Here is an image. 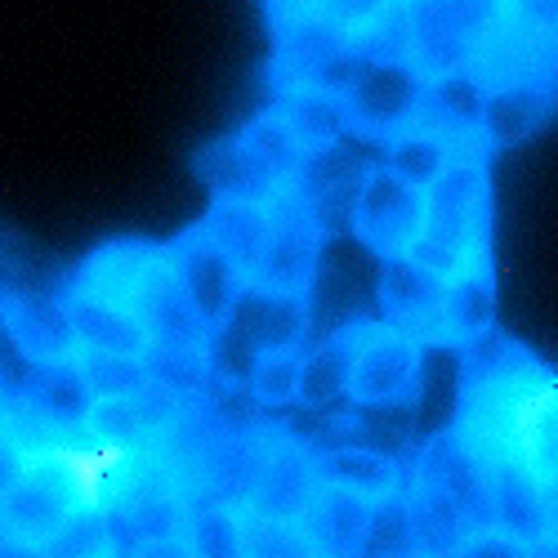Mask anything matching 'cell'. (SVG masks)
I'll use <instances>...</instances> for the list:
<instances>
[{
    "label": "cell",
    "mask_w": 558,
    "mask_h": 558,
    "mask_svg": "<svg viewBox=\"0 0 558 558\" xmlns=\"http://www.w3.org/2000/svg\"><path fill=\"white\" fill-rule=\"evenodd\" d=\"M407 259L451 277L470 264H492V183L487 157H456L425 193V228Z\"/></svg>",
    "instance_id": "obj_1"
},
{
    "label": "cell",
    "mask_w": 558,
    "mask_h": 558,
    "mask_svg": "<svg viewBox=\"0 0 558 558\" xmlns=\"http://www.w3.org/2000/svg\"><path fill=\"white\" fill-rule=\"evenodd\" d=\"M407 68L425 85L470 72L478 40L496 27L500 0H402Z\"/></svg>",
    "instance_id": "obj_2"
},
{
    "label": "cell",
    "mask_w": 558,
    "mask_h": 558,
    "mask_svg": "<svg viewBox=\"0 0 558 558\" xmlns=\"http://www.w3.org/2000/svg\"><path fill=\"white\" fill-rule=\"evenodd\" d=\"M72 519H81V500L72 487L68 464L54 456L23 464V474L0 500V541L23 545V549H45Z\"/></svg>",
    "instance_id": "obj_3"
},
{
    "label": "cell",
    "mask_w": 558,
    "mask_h": 558,
    "mask_svg": "<svg viewBox=\"0 0 558 558\" xmlns=\"http://www.w3.org/2000/svg\"><path fill=\"white\" fill-rule=\"evenodd\" d=\"M425 104V81L407 63H362L353 81L340 89L344 130L366 144H393L398 134L415 130Z\"/></svg>",
    "instance_id": "obj_4"
},
{
    "label": "cell",
    "mask_w": 558,
    "mask_h": 558,
    "mask_svg": "<svg viewBox=\"0 0 558 558\" xmlns=\"http://www.w3.org/2000/svg\"><path fill=\"white\" fill-rule=\"evenodd\" d=\"M362 63L366 59H357L353 36H344L331 19H322V14L295 19L287 27H272V72H268L272 89L317 85V89L340 95Z\"/></svg>",
    "instance_id": "obj_5"
},
{
    "label": "cell",
    "mask_w": 558,
    "mask_h": 558,
    "mask_svg": "<svg viewBox=\"0 0 558 558\" xmlns=\"http://www.w3.org/2000/svg\"><path fill=\"white\" fill-rule=\"evenodd\" d=\"M268 206H272V238H268L264 264L251 287L272 291V295H291V300H308L327 228H322L313 202L300 189H282Z\"/></svg>",
    "instance_id": "obj_6"
},
{
    "label": "cell",
    "mask_w": 558,
    "mask_h": 558,
    "mask_svg": "<svg viewBox=\"0 0 558 558\" xmlns=\"http://www.w3.org/2000/svg\"><path fill=\"white\" fill-rule=\"evenodd\" d=\"M425 357L429 349L421 340H411L393 327H385L380 317H371L366 340L353 362L349 380V402L357 411H398L421 398L425 385Z\"/></svg>",
    "instance_id": "obj_7"
},
{
    "label": "cell",
    "mask_w": 558,
    "mask_h": 558,
    "mask_svg": "<svg viewBox=\"0 0 558 558\" xmlns=\"http://www.w3.org/2000/svg\"><path fill=\"white\" fill-rule=\"evenodd\" d=\"M353 238L380 259H402L425 228V193L407 189L385 166H366L349 197Z\"/></svg>",
    "instance_id": "obj_8"
},
{
    "label": "cell",
    "mask_w": 558,
    "mask_h": 558,
    "mask_svg": "<svg viewBox=\"0 0 558 558\" xmlns=\"http://www.w3.org/2000/svg\"><path fill=\"white\" fill-rule=\"evenodd\" d=\"M0 327H5L10 349H19L27 366H54L81 357L72 317L63 308V291L0 277Z\"/></svg>",
    "instance_id": "obj_9"
},
{
    "label": "cell",
    "mask_w": 558,
    "mask_h": 558,
    "mask_svg": "<svg viewBox=\"0 0 558 558\" xmlns=\"http://www.w3.org/2000/svg\"><path fill=\"white\" fill-rule=\"evenodd\" d=\"M304 336H308V300H291V295H272V291L246 287L242 300L232 304L228 322L210 336V344L215 349L228 344V353L242 357V376H246L259 353L304 349Z\"/></svg>",
    "instance_id": "obj_10"
},
{
    "label": "cell",
    "mask_w": 558,
    "mask_h": 558,
    "mask_svg": "<svg viewBox=\"0 0 558 558\" xmlns=\"http://www.w3.org/2000/svg\"><path fill=\"white\" fill-rule=\"evenodd\" d=\"M509 464L527 470L541 487H558V371L545 362L523 380L509 421Z\"/></svg>",
    "instance_id": "obj_11"
},
{
    "label": "cell",
    "mask_w": 558,
    "mask_h": 558,
    "mask_svg": "<svg viewBox=\"0 0 558 558\" xmlns=\"http://www.w3.org/2000/svg\"><path fill=\"white\" fill-rule=\"evenodd\" d=\"M442 300H447V277L429 272L415 259H380V282H376V304L380 322L425 349H438V327H442Z\"/></svg>",
    "instance_id": "obj_12"
},
{
    "label": "cell",
    "mask_w": 558,
    "mask_h": 558,
    "mask_svg": "<svg viewBox=\"0 0 558 558\" xmlns=\"http://www.w3.org/2000/svg\"><path fill=\"white\" fill-rule=\"evenodd\" d=\"M317 487H322V478H317L308 442L295 434H282V429H268V456H264V470H259L246 514L272 519V523H300Z\"/></svg>",
    "instance_id": "obj_13"
},
{
    "label": "cell",
    "mask_w": 558,
    "mask_h": 558,
    "mask_svg": "<svg viewBox=\"0 0 558 558\" xmlns=\"http://www.w3.org/2000/svg\"><path fill=\"white\" fill-rule=\"evenodd\" d=\"M166 259H170V268L179 277V287L189 291L193 308L202 313V322H206L210 331H219L223 322H228V313H232V304L242 300L246 277L232 268L223 259V251L210 246L197 228L179 232L174 242H166Z\"/></svg>",
    "instance_id": "obj_14"
},
{
    "label": "cell",
    "mask_w": 558,
    "mask_h": 558,
    "mask_svg": "<svg viewBox=\"0 0 558 558\" xmlns=\"http://www.w3.org/2000/svg\"><path fill=\"white\" fill-rule=\"evenodd\" d=\"M558 108V85L554 81H514L483 95V117H478V138L483 153L509 148L532 138Z\"/></svg>",
    "instance_id": "obj_15"
},
{
    "label": "cell",
    "mask_w": 558,
    "mask_h": 558,
    "mask_svg": "<svg viewBox=\"0 0 558 558\" xmlns=\"http://www.w3.org/2000/svg\"><path fill=\"white\" fill-rule=\"evenodd\" d=\"M371 317H353L344 327H336L317 349H304V371H300V407L304 411H331L349 402V380L353 362L366 340Z\"/></svg>",
    "instance_id": "obj_16"
},
{
    "label": "cell",
    "mask_w": 558,
    "mask_h": 558,
    "mask_svg": "<svg viewBox=\"0 0 558 558\" xmlns=\"http://www.w3.org/2000/svg\"><path fill=\"white\" fill-rule=\"evenodd\" d=\"M487 500L496 532L532 549L549 536V487H541L519 464H487Z\"/></svg>",
    "instance_id": "obj_17"
},
{
    "label": "cell",
    "mask_w": 558,
    "mask_h": 558,
    "mask_svg": "<svg viewBox=\"0 0 558 558\" xmlns=\"http://www.w3.org/2000/svg\"><path fill=\"white\" fill-rule=\"evenodd\" d=\"M197 232L223 251V259L246 277V287L255 282V272L264 264L268 238H272V206L268 202H215Z\"/></svg>",
    "instance_id": "obj_18"
},
{
    "label": "cell",
    "mask_w": 558,
    "mask_h": 558,
    "mask_svg": "<svg viewBox=\"0 0 558 558\" xmlns=\"http://www.w3.org/2000/svg\"><path fill=\"white\" fill-rule=\"evenodd\" d=\"M366 527H371V500L340 492V487H327V483L317 487L313 505L300 519V532L308 536L317 558H362Z\"/></svg>",
    "instance_id": "obj_19"
},
{
    "label": "cell",
    "mask_w": 558,
    "mask_h": 558,
    "mask_svg": "<svg viewBox=\"0 0 558 558\" xmlns=\"http://www.w3.org/2000/svg\"><path fill=\"white\" fill-rule=\"evenodd\" d=\"M308 451L322 483L353 492L371 505L407 487V470L393 451H376V447H308Z\"/></svg>",
    "instance_id": "obj_20"
},
{
    "label": "cell",
    "mask_w": 558,
    "mask_h": 558,
    "mask_svg": "<svg viewBox=\"0 0 558 558\" xmlns=\"http://www.w3.org/2000/svg\"><path fill=\"white\" fill-rule=\"evenodd\" d=\"M496 322V272L492 264H470L447 282L442 300V327L438 349H470L483 336H492Z\"/></svg>",
    "instance_id": "obj_21"
},
{
    "label": "cell",
    "mask_w": 558,
    "mask_h": 558,
    "mask_svg": "<svg viewBox=\"0 0 558 558\" xmlns=\"http://www.w3.org/2000/svg\"><path fill=\"white\" fill-rule=\"evenodd\" d=\"M63 308L72 317V331H76V344L89 349V353H134L144 357L148 353V331L138 327V317L117 308V304H104L95 295L76 291L72 282L63 287Z\"/></svg>",
    "instance_id": "obj_22"
},
{
    "label": "cell",
    "mask_w": 558,
    "mask_h": 558,
    "mask_svg": "<svg viewBox=\"0 0 558 558\" xmlns=\"http://www.w3.org/2000/svg\"><path fill=\"white\" fill-rule=\"evenodd\" d=\"M197 174L206 179L215 202H272L277 193H282V183L251 157V148L238 134L202 148L197 153Z\"/></svg>",
    "instance_id": "obj_23"
},
{
    "label": "cell",
    "mask_w": 558,
    "mask_h": 558,
    "mask_svg": "<svg viewBox=\"0 0 558 558\" xmlns=\"http://www.w3.org/2000/svg\"><path fill=\"white\" fill-rule=\"evenodd\" d=\"M272 112L295 130V138L304 144L308 157H322V153L340 148V138L349 134L344 130L340 95H331V89H317V85H282V89H272Z\"/></svg>",
    "instance_id": "obj_24"
},
{
    "label": "cell",
    "mask_w": 558,
    "mask_h": 558,
    "mask_svg": "<svg viewBox=\"0 0 558 558\" xmlns=\"http://www.w3.org/2000/svg\"><path fill=\"white\" fill-rule=\"evenodd\" d=\"M407 519H411L415 558H451L478 532L451 500H442L438 492H429L421 483H407Z\"/></svg>",
    "instance_id": "obj_25"
},
{
    "label": "cell",
    "mask_w": 558,
    "mask_h": 558,
    "mask_svg": "<svg viewBox=\"0 0 558 558\" xmlns=\"http://www.w3.org/2000/svg\"><path fill=\"white\" fill-rule=\"evenodd\" d=\"M36 411H45L59 429H81L89 407H95V398H89L85 389V376L76 362H54V366H27L23 376V389H19Z\"/></svg>",
    "instance_id": "obj_26"
},
{
    "label": "cell",
    "mask_w": 558,
    "mask_h": 558,
    "mask_svg": "<svg viewBox=\"0 0 558 558\" xmlns=\"http://www.w3.org/2000/svg\"><path fill=\"white\" fill-rule=\"evenodd\" d=\"M238 138L251 148V157H255L277 183H282V189H300V179H304V170H308L313 157L304 153V144L295 138V130H291L282 117H277L272 108H264Z\"/></svg>",
    "instance_id": "obj_27"
},
{
    "label": "cell",
    "mask_w": 558,
    "mask_h": 558,
    "mask_svg": "<svg viewBox=\"0 0 558 558\" xmlns=\"http://www.w3.org/2000/svg\"><path fill=\"white\" fill-rule=\"evenodd\" d=\"M85 434L95 442H104V447H112V451H125V456H157L161 451L157 434L148 429L144 411H138L134 398H104V402H95V407H89V415H85Z\"/></svg>",
    "instance_id": "obj_28"
},
{
    "label": "cell",
    "mask_w": 558,
    "mask_h": 558,
    "mask_svg": "<svg viewBox=\"0 0 558 558\" xmlns=\"http://www.w3.org/2000/svg\"><path fill=\"white\" fill-rule=\"evenodd\" d=\"M456 161V153L442 144L438 134H429V130H407V134H398L393 144L385 148V170L389 174H398L407 189H415V193H429L434 183L447 174V166Z\"/></svg>",
    "instance_id": "obj_29"
},
{
    "label": "cell",
    "mask_w": 558,
    "mask_h": 558,
    "mask_svg": "<svg viewBox=\"0 0 558 558\" xmlns=\"http://www.w3.org/2000/svg\"><path fill=\"white\" fill-rule=\"evenodd\" d=\"M76 366H81L85 389H89L95 402H104V398H138L153 385L148 362L134 357V353H89V349H81Z\"/></svg>",
    "instance_id": "obj_30"
},
{
    "label": "cell",
    "mask_w": 558,
    "mask_h": 558,
    "mask_svg": "<svg viewBox=\"0 0 558 558\" xmlns=\"http://www.w3.org/2000/svg\"><path fill=\"white\" fill-rule=\"evenodd\" d=\"M300 371H304V349H282V353H259L246 371V393L255 407H295L300 402Z\"/></svg>",
    "instance_id": "obj_31"
},
{
    "label": "cell",
    "mask_w": 558,
    "mask_h": 558,
    "mask_svg": "<svg viewBox=\"0 0 558 558\" xmlns=\"http://www.w3.org/2000/svg\"><path fill=\"white\" fill-rule=\"evenodd\" d=\"M238 527H242L246 558H317L300 523H272V519H255L246 509H238Z\"/></svg>",
    "instance_id": "obj_32"
},
{
    "label": "cell",
    "mask_w": 558,
    "mask_h": 558,
    "mask_svg": "<svg viewBox=\"0 0 558 558\" xmlns=\"http://www.w3.org/2000/svg\"><path fill=\"white\" fill-rule=\"evenodd\" d=\"M189 541L197 558H246L242 549V527H238V509H193Z\"/></svg>",
    "instance_id": "obj_33"
},
{
    "label": "cell",
    "mask_w": 558,
    "mask_h": 558,
    "mask_svg": "<svg viewBox=\"0 0 558 558\" xmlns=\"http://www.w3.org/2000/svg\"><path fill=\"white\" fill-rule=\"evenodd\" d=\"M500 23L527 36L558 40V0H500Z\"/></svg>",
    "instance_id": "obj_34"
},
{
    "label": "cell",
    "mask_w": 558,
    "mask_h": 558,
    "mask_svg": "<svg viewBox=\"0 0 558 558\" xmlns=\"http://www.w3.org/2000/svg\"><path fill=\"white\" fill-rule=\"evenodd\" d=\"M398 0H322V19H331L344 36H362L371 23H380Z\"/></svg>",
    "instance_id": "obj_35"
},
{
    "label": "cell",
    "mask_w": 558,
    "mask_h": 558,
    "mask_svg": "<svg viewBox=\"0 0 558 558\" xmlns=\"http://www.w3.org/2000/svg\"><path fill=\"white\" fill-rule=\"evenodd\" d=\"M451 558H532V545L505 536V532H496V527H478Z\"/></svg>",
    "instance_id": "obj_36"
},
{
    "label": "cell",
    "mask_w": 558,
    "mask_h": 558,
    "mask_svg": "<svg viewBox=\"0 0 558 558\" xmlns=\"http://www.w3.org/2000/svg\"><path fill=\"white\" fill-rule=\"evenodd\" d=\"M130 558H197L193 554V541L189 532L183 536H161V541H144V545H134Z\"/></svg>",
    "instance_id": "obj_37"
},
{
    "label": "cell",
    "mask_w": 558,
    "mask_h": 558,
    "mask_svg": "<svg viewBox=\"0 0 558 558\" xmlns=\"http://www.w3.org/2000/svg\"><path fill=\"white\" fill-rule=\"evenodd\" d=\"M264 14L272 27H287L295 19H308V14H322V0H264Z\"/></svg>",
    "instance_id": "obj_38"
},
{
    "label": "cell",
    "mask_w": 558,
    "mask_h": 558,
    "mask_svg": "<svg viewBox=\"0 0 558 558\" xmlns=\"http://www.w3.org/2000/svg\"><path fill=\"white\" fill-rule=\"evenodd\" d=\"M23 474V460L10 451V442L5 438H0V500H5V492L14 487V478Z\"/></svg>",
    "instance_id": "obj_39"
},
{
    "label": "cell",
    "mask_w": 558,
    "mask_h": 558,
    "mask_svg": "<svg viewBox=\"0 0 558 558\" xmlns=\"http://www.w3.org/2000/svg\"><path fill=\"white\" fill-rule=\"evenodd\" d=\"M532 558H558V536H545V541L532 549Z\"/></svg>",
    "instance_id": "obj_40"
},
{
    "label": "cell",
    "mask_w": 558,
    "mask_h": 558,
    "mask_svg": "<svg viewBox=\"0 0 558 558\" xmlns=\"http://www.w3.org/2000/svg\"><path fill=\"white\" fill-rule=\"evenodd\" d=\"M549 536H558V487L549 492Z\"/></svg>",
    "instance_id": "obj_41"
},
{
    "label": "cell",
    "mask_w": 558,
    "mask_h": 558,
    "mask_svg": "<svg viewBox=\"0 0 558 558\" xmlns=\"http://www.w3.org/2000/svg\"><path fill=\"white\" fill-rule=\"evenodd\" d=\"M5 407H10V393H5V389H0V421H5Z\"/></svg>",
    "instance_id": "obj_42"
}]
</instances>
